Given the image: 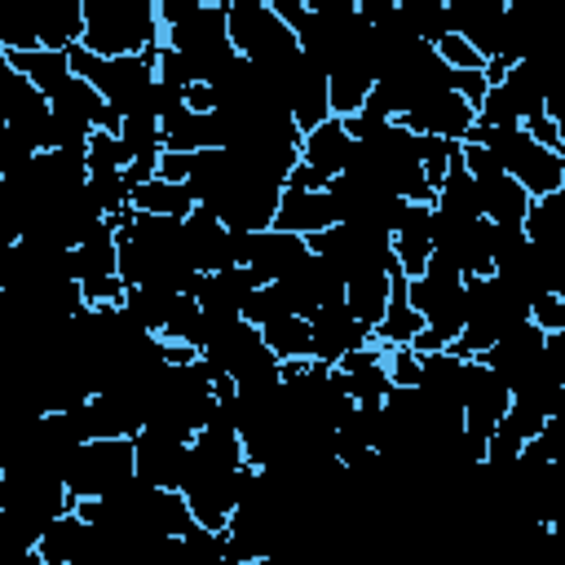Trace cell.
<instances>
[{"instance_id":"obj_1","label":"cell","mask_w":565,"mask_h":565,"mask_svg":"<svg viewBox=\"0 0 565 565\" xmlns=\"http://www.w3.org/2000/svg\"><path fill=\"white\" fill-rule=\"evenodd\" d=\"M79 9H84L79 49H88L93 57H132L163 44L154 0H79Z\"/></svg>"},{"instance_id":"obj_2","label":"cell","mask_w":565,"mask_h":565,"mask_svg":"<svg viewBox=\"0 0 565 565\" xmlns=\"http://www.w3.org/2000/svg\"><path fill=\"white\" fill-rule=\"evenodd\" d=\"M468 146H486L499 163L503 177H512L530 199H543V194H561L565 190V154L556 150H543L539 141H530L525 128H486V124H472Z\"/></svg>"},{"instance_id":"obj_3","label":"cell","mask_w":565,"mask_h":565,"mask_svg":"<svg viewBox=\"0 0 565 565\" xmlns=\"http://www.w3.org/2000/svg\"><path fill=\"white\" fill-rule=\"evenodd\" d=\"M159 49V44H154ZM154 49L132 53V57H93L88 49H66L71 75H79L88 88L102 93L106 106H115L119 115L146 110L150 115V88H154Z\"/></svg>"},{"instance_id":"obj_4","label":"cell","mask_w":565,"mask_h":565,"mask_svg":"<svg viewBox=\"0 0 565 565\" xmlns=\"http://www.w3.org/2000/svg\"><path fill=\"white\" fill-rule=\"evenodd\" d=\"M163 44L172 53H181L194 71L199 84H212L238 53L230 44V31H225V4H194L190 13H181L172 26H163Z\"/></svg>"},{"instance_id":"obj_5","label":"cell","mask_w":565,"mask_h":565,"mask_svg":"<svg viewBox=\"0 0 565 565\" xmlns=\"http://www.w3.org/2000/svg\"><path fill=\"white\" fill-rule=\"evenodd\" d=\"M124 481H132V437H106V441H79L62 459V486L71 503L106 499Z\"/></svg>"},{"instance_id":"obj_6","label":"cell","mask_w":565,"mask_h":565,"mask_svg":"<svg viewBox=\"0 0 565 565\" xmlns=\"http://www.w3.org/2000/svg\"><path fill=\"white\" fill-rule=\"evenodd\" d=\"M225 31H230L234 53L256 62V66H287L300 53L296 35L269 9V0H230L225 4Z\"/></svg>"},{"instance_id":"obj_7","label":"cell","mask_w":565,"mask_h":565,"mask_svg":"<svg viewBox=\"0 0 565 565\" xmlns=\"http://www.w3.org/2000/svg\"><path fill=\"white\" fill-rule=\"evenodd\" d=\"M190 468V441L163 428H141L132 437V477L154 490H181Z\"/></svg>"},{"instance_id":"obj_8","label":"cell","mask_w":565,"mask_h":565,"mask_svg":"<svg viewBox=\"0 0 565 565\" xmlns=\"http://www.w3.org/2000/svg\"><path fill=\"white\" fill-rule=\"evenodd\" d=\"M278 185H265V181H252V177H234V185L207 207L230 234H260L274 225V212H278Z\"/></svg>"},{"instance_id":"obj_9","label":"cell","mask_w":565,"mask_h":565,"mask_svg":"<svg viewBox=\"0 0 565 565\" xmlns=\"http://www.w3.org/2000/svg\"><path fill=\"white\" fill-rule=\"evenodd\" d=\"M238 238V265L252 269L260 282H282L296 265L309 260V243L282 230H260V234H234Z\"/></svg>"},{"instance_id":"obj_10","label":"cell","mask_w":565,"mask_h":565,"mask_svg":"<svg viewBox=\"0 0 565 565\" xmlns=\"http://www.w3.org/2000/svg\"><path fill=\"white\" fill-rule=\"evenodd\" d=\"M397 124H402L406 132H415V137H441V141H459V146H463L468 128L477 124V110H472L455 88H446V93L419 97Z\"/></svg>"},{"instance_id":"obj_11","label":"cell","mask_w":565,"mask_h":565,"mask_svg":"<svg viewBox=\"0 0 565 565\" xmlns=\"http://www.w3.org/2000/svg\"><path fill=\"white\" fill-rule=\"evenodd\" d=\"M371 344V331L340 305H327L309 318V358L322 362V366H335L344 353H358Z\"/></svg>"},{"instance_id":"obj_12","label":"cell","mask_w":565,"mask_h":565,"mask_svg":"<svg viewBox=\"0 0 565 565\" xmlns=\"http://www.w3.org/2000/svg\"><path fill=\"white\" fill-rule=\"evenodd\" d=\"M181 234H185V256H190L194 274H216V269L238 265V238L207 207H194L181 221Z\"/></svg>"},{"instance_id":"obj_13","label":"cell","mask_w":565,"mask_h":565,"mask_svg":"<svg viewBox=\"0 0 565 565\" xmlns=\"http://www.w3.org/2000/svg\"><path fill=\"white\" fill-rule=\"evenodd\" d=\"M508 402H512V393H508V388H503V384L472 358V362H468V380H463V402H459L463 433L490 441V433H494V424L503 419Z\"/></svg>"},{"instance_id":"obj_14","label":"cell","mask_w":565,"mask_h":565,"mask_svg":"<svg viewBox=\"0 0 565 565\" xmlns=\"http://www.w3.org/2000/svg\"><path fill=\"white\" fill-rule=\"evenodd\" d=\"M331 380H335V388H340L353 406H384V393H388L384 349L366 344V349H358V353H344V358L331 366Z\"/></svg>"},{"instance_id":"obj_15","label":"cell","mask_w":565,"mask_h":565,"mask_svg":"<svg viewBox=\"0 0 565 565\" xmlns=\"http://www.w3.org/2000/svg\"><path fill=\"white\" fill-rule=\"evenodd\" d=\"M340 225V212L331 203L327 190H287L278 194V212H274V230L296 234V238H313L322 230Z\"/></svg>"},{"instance_id":"obj_16","label":"cell","mask_w":565,"mask_h":565,"mask_svg":"<svg viewBox=\"0 0 565 565\" xmlns=\"http://www.w3.org/2000/svg\"><path fill=\"white\" fill-rule=\"evenodd\" d=\"M282 291H287V300H291V313L296 318H313L318 309H327V305H340L344 300V282L318 260V256H309L305 265H296L282 282H278Z\"/></svg>"},{"instance_id":"obj_17","label":"cell","mask_w":565,"mask_h":565,"mask_svg":"<svg viewBox=\"0 0 565 565\" xmlns=\"http://www.w3.org/2000/svg\"><path fill=\"white\" fill-rule=\"evenodd\" d=\"M388 243H393L397 274H402V278H419L424 265H428V256H433V207L406 203V212H402V221L393 225Z\"/></svg>"},{"instance_id":"obj_18","label":"cell","mask_w":565,"mask_h":565,"mask_svg":"<svg viewBox=\"0 0 565 565\" xmlns=\"http://www.w3.org/2000/svg\"><path fill=\"white\" fill-rule=\"evenodd\" d=\"M525 212H530V194L512 177L494 172V177L477 181V216L481 221H490L499 230H521L525 225Z\"/></svg>"},{"instance_id":"obj_19","label":"cell","mask_w":565,"mask_h":565,"mask_svg":"<svg viewBox=\"0 0 565 565\" xmlns=\"http://www.w3.org/2000/svg\"><path fill=\"white\" fill-rule=\"evenodd\" d=\"M349 150H353V141H349V132H344V124H340L335 115H331V119H322L313 132H305V137H300V163H305V168H313V172H322L327 181L344 172Z\"/></svg>"},{"instance_id":"obj_20","label":"cell","mask_w":565,"mask_h":565,"mask_svg":"<svg viewBox=\"0 0 565 565\" xmlns=\"http://www.w3.org/2000/svg\"><path fill=\"white\" fill-rule=\"evenodd\" d=\"M375 88V71L366 57H349L335 71H327V106L335 119H349L353 110H362V102Z\"/></svg>"},{"instance_id":"obj_21","label":"cell","mask_w":565,"mask_h":565,"mask_svg":"<svg viewBox=\"0 0 565 565\" xmlns=\"http://www.w3.org/2000/svg\"><path fill=\"white\" fill-rule=\"evenodd\" d=\"M163 132V150L168 154H199V150H221L216 141V119L212 115H194V110H172L168 119H159Z\"/></svg>"},{"instance_id":"obj_22","label":"cell","mask_w":565,"mask_h":565,"mask_svg":"<svg viewBox=\"0 0 565 565\" xmlns=\"http://www.w3.org/2000/svg\"><path fill=\"white\" fill-rule=\"evenodd\" d=\"M424 331V318L411 309L406 300V278H393V291H388V309L380 318V327L371 331V344L375 349H411V340Z\"/></svg>"},{"instance_id":"obj_23","label":"cell","mask_w":565,"mask_h":565,"mask_svg":"<svg viewBox=\"0 0 565 565\" xmlns=\"http://www.w3.org/2000/svg\"><path fill=\"white\" fill-rule=\"evenodd\" d=\"M9 57V66L49 102L66 79H71V62H66V53H49V49H31V53H4Z\"/></svg>"},{"instance_id":"obj_24","label":"cell","mask_w":565,"mask_h":565,"mask_svg":"<svg viewBox=\"0 0 565 565\" xmlns=\"http://www.w3.org/2000/svg\"><path fill=\"white\" fill-rule=\"evenodd\" d=\"M402 278V274H397ZM388 291H393V278L388 274H362V278H349L344 282V309L366 327L375 331L384 309H388Z\"/></svg>"},{"instance_id":"obj_25","label":"cell","mask_w":565,"mask_h":565,"mask_svg":"<svg viewBox=\"0 0 565 565\" xmlns=\"http://www.w3.org/2000/svg\"><path fill=\"white\" fill-rule=\"evenodd\" d=\"M499 88L508 93V102H512V110H516V119H521V124L547 110V93H543V79H539V66H534L530 57H521V62H512V66L503 71V79H499Z\"/></svg>"},{"instance_id":"obj_26","label":"cell","mask_w":565,"mask_h":565,"mask_svg":"<svg viewBox=\"0 0 565 565\" xmlns=\"http://www.w3.org/2000/svg\"><path fill=\"white\" fill-rule=\"evenodd\" d=\"M132 212H146V216H172V221H185L194 212V199L181 181H163V177H150L146 185L132 190Z\"/></svg>"},{"instance_id":"obj_27","label":"cell","mask_w":565,"mask_h":565,"mask_svg":"<svg viewBox=\"0 0 565 565\" xmlns=\"http://www.w3.org/2000/svg\"><path fill=\"white\" fill-rule=\"evenodd\" d=\"M521 234H525L534 247H565V190H561V194L530 199V212H525Z\"/></svg>"},{"instance_id":"obj_28","label":"cell","mask_w":565,"mask_h":565,"mask_svg":"<svg viewBox=\"0 0 565 565\" xmlns=\"http://www.w3.org/2000/svg\"><path fill=\"white\" fill-rule=\"evenodd\" d=\"M397 22L406 26L411 40H424V44H437L441 35H450L446 0H397Z\"/></svg>"},{"instance_id":"obj_29","label":"cell","mask_w":565,"mask_h":565,"mask_svg":"<svg viewBox=\"0 0 565 565\" xmlns=\"http://www.w3.org/2000/svg\"><path fill=\"white\" fill-rule=\"evenodd\" d=\"M159 340H163V344H177V349H190V353H199V349L207 344V322H203L194 296H177V305H172V313H168Z\"/></svg>"},{"instance_id":"obj_30","label":"cell","mask_w":565,"mask_h":565,"mask_svg":"<svg viewBox=\"0 0 565 565\" xmlns=\"http://www.w3.org/2000/svg\"><path fill=\"white\" fill-rule=\"evenodd\" d=\"M260 340H265V349H269L278 362H300V358H309V322L296 318V313L265 322V327H260Z\"/></svg>"},{"instance_id":"obj_31","label":"cell","mask_w":565,"mask_h":565,"mask_svg":"<svg viewBox=\"0 0 565 565\" xmlns=\"http://www.w3.org/2000/svg\"><path fill=\"white\" fill-rule=\"evenodd\" d=\"M84 190H88V199L97 203V212L106 221H115V216H124L132 207V190L124 185V172H88Z\"/></svg>"},{"instance_id":"obj_32","label":"cell","mask_w":565,"mask_h":565,"mask_svg":"<svg viewBox=\"0 0 565 565\" xmlns=\"http://www.w3.org/2000/svg\"><path fill=\"white\" fill-rule=\"evenodd\" d=\"M291 313V300H287V291L278 287V282H260L247 300H243V322L247 327H265V322H274V318H287Z\"/></svg>"},{"instance_id":"obj_33","label":"cell","mask_w":565,"mask_h":565,"mask_svg":"<svg viewBox=\"0 0 565 565\" xmlns=\"http://www.w3.org/2000/svg\"><path fill=\"white\" fill-rule=\"evenodd\" d=\"M84 168L88 172H124L128 168V146L119 141V132H93L84 141Z\"/></svg>"},{"instance_id":"obj_34","label":"cell","mask_w":565,"mask_h":565,"mask_svg":"<svg viewBox=\"0 0 565 565\" xmlns=\"http://www.w3.org/2000/svg\"><path fill=\"white\" fill-rule=\"evenodd\" d=\"M181 547H185V561L190 565H230L225 561V530H203V525H190L185 534H177Z\"/></svg>"},{"instance_id":"obj_35","label":"cell","mask_w":565,"mask_h":565,"mask_svg":"<svg viewBox=\"0 0 565 565\" xmlns=\"http://www.w3.org/2000/svg\"><path fill=\"white\" fill-rule=\"evenodd\" d=\"M433 53H437L450 71H481V66H486V62H481V53H477L463 35H455V31H450V35H441V40L433 44Z\"/></svg>"},{"instance_id":"obj_36","label":"cell","mask_w":565,"mask_h":565,"mask_svg":"<svg viewBox=\"0 0 565 565\" xmlns=\"http://www.w3.org/2000/svg\"><path fill=\"white\" fill-rule=\"evenodd\" d=\"M530 322H534L543 335L565 331V296H556V291L534 296V300H530Z\"/></svg>"},{"instance_id":"obj_37","label":"cell","mask_w":565,"mask_h":565,"mask_svg":"<svg viewBox=\"0 0 565 565\" xmlns=\"http://www.w3.org/2000/svg\"><path fill=\"white\" fill-rule=\"evenodd\" d=\"M384 371L393 388H419V353L415 349H384Z\"/></svg>"},{"instance_id":"obj_38","label":"cell","mask_w":565,"mask_h":565,"mask_svg":"<svg viewBox=\"0 0 565 565\" xmlns=\"http://www.w3.org/2000/svg\"><path fill=\"white\" fill-rule=\"evenodd\" d=\"M521 128L530 132V141H539L543 150H556V154H561V119H556L552 110H543V115H534V119H525Z\"/></svg>"},{"instance_id":"obj_39","label":"cell","mask_w":565,"mask_h":565,"mask_svg":"<svg viewBox=\"0 0 565 565\" xmlns=\"http://www.w3.org/2000/svg\"><path fill=\"white\" fill-rule=\"evenodd\" d=\"M287 190H327V177L313 172V168H305V163L296 159V168L287 172Z\"/></svg>"},{"instance_id":"obj_40","label":"cell","mask_w":565,"mask_h":565,"mask_svg":"<svg viewBox=\"0 0 565 565\" xmlns=\"http://www.w3.org/2000/svg\"><path fill=\"white\" fill-rule=\"evenodd\" d=\"M238 565H274L269 556H256V561H238Z\"/></svg>"}]
</instances>
